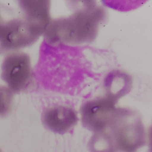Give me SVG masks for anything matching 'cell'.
I'll return each mask as SVG.
<instances>
[{
	"mask_svg": "<svg viewBox=\"0 0 152 152\" xmlns=\"http://www.w3.org/2000/svg\"><path fill=\"white\" fill-rule=\"evenodd\" d=\"M118 99L107 94L85 101L80 109L83 126L93 132L98 131L115 108Z\"/></svg>",
	"mask_w": 152,
	"mask_h": 152,
	"instance_id": "obj_4",
	"label": "cell"
},
{
	"mask_svg": "<svg viewBox=\"0 0 152 152\" xmlns=\"http://www.w3.org/2000/svg\"><path fill=\"white\" fill-rule=\"evenodd\" d=\"M28 54L16 51L8 54L1 65V78L13 94L27 89L34 73Z\"/></svg>",
	"mask_w": 152,
	"mask_h": 152,
	"instance_id": "obj_3",
	"label": "cell"
},
{
	"mask_svg": "<svg viewBox=\"0 0 152 152\" xmlns=\"http://www.w3.org/2000/svg\"><path fill=\"white\" fill-rule=\"evenodd\" d=\"M42 121L48 129L55 133L64 134L77 124L79 118L76 110L68 105H56L43 113Z\"/></svg>",
	"mask_w": 152,
	"mask_h": 152,
	"instance_id": "obj_5",
	"label": "cell"
},
{
	"mask_svg": "<svg viewBox=\"0 0 152 152\" xmlns=\"http://www.w3.org/2000/svg\"><path fill=\"white\" fill-rule=\"evenodd\" d=\"M140 115L128 107H115L102 128L91 136L90 152H137L146 144Z\"/></svg>",
	"mask_w": 152,
	"mask_h": 152,
	"instance_id": "obj_2",
	"label": "cell"
},
{
	"mask_svg": "<svg viewBox=\"0 0 152 152\" xmlns=\"http://www.w3.org/2000/svg\"><path fill=\"white\" fill-rule=\"evenodd\" d=\"M16 2L15 7L0 3V55L31 46L50 22V1Z\"/></svg>",
	"mask_w": 152,
	"mask_h": 152,
	"instance_id": "obj_1",
	"label": "cell"
},
{
	"mask_svg": "<svg viewBox=\"0 0 152 152\" xmlns=\"http://www.w3.org/2000/svg\"><path fill=\"white\" fill-rule=\"evenodd\" d=\"M13 94L7 87L0 86V116L7 115L11 111Z\"/></svg>",
	"mask_w": 152,
	"mask_h": 152,
	"instance_id": "obj_6",
	"label": "cell"
}]
</instances>
